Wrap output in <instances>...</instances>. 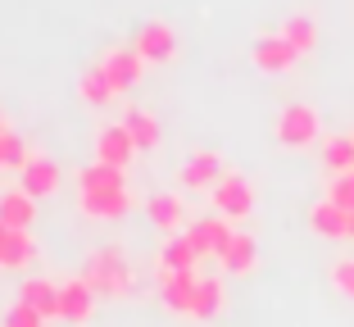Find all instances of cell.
Here are the masks:
<instances>
[{
	"instance_id": "2e32d148",
	"label": "cell",
	"mask_w": 354,
	"mask_h": 327,
	"mask_svg": "<svg viewBox=\"0 0 354 327\" xmlns=\"http://www.w3.org/2000/svg\"><path fill=\"white\" fill-rule=\"evenodd\" d=\"M19 300H23V305H32L46 323L59 318V282H50V277H28V282L19 286Z\"/></svg>"
},
{
	"instance_id": "d4e9b609",
	"label": "cell",
	"mask_w": 354,
	"mask_h": 327,
	"mask_svg": "<svg viewBox=\"0 0 354 327\" xmlns=\"http://www.w3.org/2000/svg\"><path fill=\"white\" fill-rule=\"evenodd\" d=\"M281 37L295 46V55H313L318 50V23L309 14H291V19L281 23Z\"/></svg>"
},
{
	"instance_id": "1f68e13d",
	"label": "cell",
	"mask_w": 354,
	"mask_h": 327,
	"mask_svg": "<svg viewBox=\"0 0 354 327\" xmlns=\"http://www.w3.org/2000/svg\"><path fill=\"white\" fill-rule=\"evenodd\" d=\"M0 169H5V137H0Z\"/></svg>"
},
{
	"instance_id": "e0dca14e",
	"label": "cell",
	"mask_w": 354,
	"mask_h": 327,
	"mask_svg": "<svg viewBox=\"0 0 354 327\" xmlns=\"http://www.w3.org/2000/svg\"><path fill=\"white\" fill-rule=\"evenodd\" d=\"M32 218H37V200H32L23 187L0 196V227H10V232H28Z\"/></svg>"
},
{
	"instance_id": "44dd1931",
	"label": "cell",
	"mask_w": 354,
	"mask_h": 327,
	"mask_svg": "<svg viewBox=\"0 0 354 327\" xmlns=\"http://www.w3.org/2000/svg\"><path fill=\"white\" fill-rule=\"evenodd\" d=\"M223 305H227L223 282H218V277H200V291H196V309H191V318H196V323H214V318L223 314Z\"/></svg>"
},
{
	"instance_id": "603a6c76",
	"label": "cell",
	"mask_w": 354,
	"mask_h": 327,
	"mask_svg": "<svg viewBox=\"0 0 354 327\" xmlns=\"http://www.w3.org/2000/svg\"><path fill=\"white\" fill-rule=\"evenodd\" d=\"M32 259H37V241H32L28 232H5V245H0V268L5 273H19V268H28Z\"/></svg>"
},
{
	"instance_id": "3957f363",
	"label": "cell",
	"mask_w": 354,
	"mask_h": 327,
	"mask_svg": "<svg viewBox=\"0 0 354 327\" xmlns=\"http://www.w3.org/2000/svg\"><path fill=\"white\" fill-rule=\"evenodd\" d=\"M209 200H214V214L218 218H250L254 214V187L241 173H223V182L209 191Z\"/></svg>"
},
{
	"instance_id": "4316f807",
	"label": "cell",
	"mask_w": 354,
	"mask_h": 327,
	"mask_svg": "<svg viewBox=\"0 0 354 327\" xmlns=\"http://www.w3.org/2000/svg\"><path fill=\"white\" fill-rule=\"evenodd\" d=\"M327 200H332V205H341L345 214L354 209V169H350V173H336V178L327 182Z\"/></svg>"
},
{
	"instance_id": "ac0fdd59",
	"label": "cell",
	"mask_w": 354,
	"mask_h": 327,
	"mask_svg": "<svg viewBox=\"0 0 354 327\" xmlns=\"http://www.w3.org/2000/svg\"><path fill=\"white\" fill-rule=\"evenodd\" d=\"M218 264L227 268L232 277H245V273H254V264H259V241H254L250 232H236V236H232V245L218 254Z\"/></svg>"
},
{
	"instance_id": "4fadbf2b",
	"label": "cell",
	"mask_w": 354,
	"mask_h": 327,
	"mask_svg": "<svg viewBox=\"0 0 354 327\" xmlns=\"http://www.w3.org/2000/svg\"><path fill=\"white\" fill-rule=\"evenodd\" d=\"M146 218L155 223L159 232L177 236L182 227H187V200H182L177 191H159V196H150V200H146Z\"/></svg>"
},
{
	"instance_id": "d6986e66",
	"label": "cell",
	"mask_w": 354,
	"mask_h": 327,
	"mask_svg": "<svg viewBox=\"0 0 354 327\" xmlns=\"http://www.w3.org/2000/svg\"><path fill=\"white\" fill-rule=\"evenodd\" d=\"M123 127L132 132L136 150H159V137H164V127H159V118L150 114V109H127V114H123Z\"/></svg>"
},
{
	"instance_id": "4dcf8cb0",
	"label": "cell",
	"mask_w": 354,
	"mask_h": 327,
	"mask_svg": "<svg viewBox=\"0 0 354 327\" xmlns=\"http://www.w3.org/2000/svg\"><path fill=\"white\" fill-rule=\"evenodd\" d=\"M345 241H354V209H350V236H345Z\"/></svg>"
},
{
	"instance_id": "277c9868",
	"label": "cell",
	"mask_w": 354,
	"mask_h": 327,
	"mask_svg": "<svg viewBox=\"0 0 354 327\" xmlns=\"http://www.w3.org/2000/svg\"><path fill=\"white\" fill-rule=\"evenodd\" d=\"M136 55L146 64H168V59H177V32H173V23H164V19H146L141 28H136Z\"/></svg>"
},
{
	"instance_id": "484cf974",
	"label": "cell",
	"mask_w": 354,
	"mask_h": 327,
	"mask_svg": "<svg viewBox=\"0 0 354 327\" xmlns=\"http://www.w3.org/2000/svg\"><path fill=\"white\" fill-rule=\"evenodd\" d=\"M323 164H327V173H350L354 169V137H327L323 141Z\"/></svg>"
},
{
	"instance_id": "83f0119b",
	"label": "cell",
	"mask_w": 354,
	"mask_h": 327,
	"mask_svg": "<svg viewBox=\"0 0 354 327\" xmlns=\"http://www.w3.org/2000/svg\"><path fill=\"white\" fill-rule=\"evenodd\" d=\"M0 327H46V318L37 314L32 305H23V300H19V305H10V309H5Z\"/></svg>"
},
{
	"instance_id": "f1b7e54d",
	"label": "cell",
	"mask_w": 354,
	"mask_h": 327,
	"mask_svg": "<svg viewBox=\"0 0 354 327\" xmlns=\"http://www.w3.org/2000/svg\"><path fill=\"white\" fill-rule=\"evenodd\" d=\"M28 141L19 137V132H5V169H23L28 164Z\"/></svg>"
},
{
	"instance_id": "7a4b0ae2",
	"label": "cell",
	"mask_w": 354,
	"mask_h": 327,
	"mask_svg": "<svg viewBox=\"0 0 354 327\" xmlns=\"http://www.w3.org/2000/svg\"><path fill=\"white\" fill-rule=\"evenodd\" d=\"M277 146H286V150H309L313 141L323 137V123H318V109L313 105H286L277 114Z\"/></svg>"
},
{
	"instance_id": "9c48e42d",
	"label": "cell",
	"mask_w": 354,
	"mask_h": 327,
	"mask_svg": "<svg viewBox=\"0 0 354 327\" xmlns=\"http://www.w3.org/2000/svg\"><path fill=\"white\" fill-rule=\"evenodd\" d=\"M19 182H23V191H28L32 200H46V196H55V191L64 187V173L50 155H32L19 169Z\"/></svg>"
},
{
	"instance_id": "8992f818",
	"label": "cell",
	"mask_w": 354,
	"mask_h": 327,
	"mask_svg": "<svg viewBox=\"0 0 354 327\" xmlns=\"http://www.w3.org/2000/svg\"><path fill=\"white\" fill-rule=\"evenodd\" d=\"M100 68H104V77L114 82V91L123 95V91H132V86L141 82V73H146V59L136 55V46H109V50L100 55Z\"/></svg>"
},
{
	"instance_id": "6da1fadb",
	"label": "cell",
	"mask_w": 354,
	"mask_h": 327,
	"mask_svg": "<svg viewBox=\"0 0 354 327\" xmlns=\"http://www.w3.org/2000/svg\"><path fill=\"white\" fill-rule=\"evenodd\" d=\"M82 277H86V286H91L95 296H109V300L132 296V282H136L132 264H127V254L118 250V245H100V250H91Z\"/></svg>"
},
{
	"instance_id": "8fae6325",
	"label": "cell",
	"mask_w": 354,
	"mask_h": 327,
	"mask_svg": "<svg viewBox=\"0 0 354 327\" xmlns=\"http://www.w3.org/2000/svg\"><path fill=\"white\" fill-rule=\"evenodd\" d=\"M250 59H254V68H259V73H286L300 55H295V46L286 41L281 32H268V37H259V41H254Z\"/></svg>"
},
{
	"instance_id": "ffe728a7",
	"label": "cell",
	"mask_w": 354,
	"mask_h": 327,
	"mask_svg": "<svg viewBox=\"0 0 354 327\" xmlns=\"http://www.w3.org/2000/svg\"><path fill=\"white\" fill-rule=\"evenodd\" d=\"M196 264H200V250L191 245V236L187 232L168 236L164 254H159V273H182V268H196Z\"/></svg>"
},
{
	"instance_id": "9a60e30c",
	"label": "cell",
	"mask_w": 354,
	"mask_h": 327,
	"mask_svg": "<svg viewBox=\"0 0 354 327\" xmlns=\"http://www.w3.org/2000/svg\"><path fill=\"white\" fill-rule=\"evenodd\" d=\"M309 232L323 236V241H345V236H350V214L332 200H318L309 209Z\"/></svg>"
},
{
	"instance_id": "30bf717a",
	"label": "cell",
	"mask_w": 354,
	"mask_h": 327,
	"mask_svg": "<svg viewBox=\"0 0 354 327\" xmlns=\"http://www.w3.org/2000/svg\"><path fill=\"white\" fill-rule=\"evenodd\" d=\"M177 182L187 191H214L223 182V159L218 150H200V155H191L182 169H177Z\"/></svg>"
},
{
	"instance_id": "f546056e",
	"label": "cell",
	"mask_w": 354,
	"mask_h": 327,
	"mask_svg": "<svg viewBox=\"0 0 354 327\" xmlns=\"http://www.w3.org/2000/svg\"><path fill=\"white\" fill-rule=\"evenodd\" d=\"M332 286L341 291V296L354 300V259H336L332 264Z\"/></svg>"
},
{
	"instance_id": "ba28073f",
	"label": "cell",
	"mask_w": 354,
	"mask_h": 327,
	"mask_svg": "<svg viewBox=\"0 0 354 327\" xmlns=\"http://www.w3.org/2000/svg\"><path fill=\"white\" fill-rule=\"evenodd\" d=\"M136 155H141V150H136L132 132H127L123 123H104L100 132H95V164H114V169H127Z\"/></svg>"
},
{
	"instance_id": "7402d4cb",
	"label": "cell",
	"mask_w": 354,
	"mask_h": 327,
	"mask_svg": "<svg viewBox=\"0 0 354 327\" xmlns=\"http://www.w3.org/2000/svg\"><path fill=\"white\" fill-rule=\"evenodd\" d=\"M77 95H82L86 105H109V100H118V91H114V82L104 77V68L100 64H91V68H82V77H77Z\"/></svg>"
},
{
	"instance_id": "7c38bea8",
	"label": "cell",
	"mask_w": 354,
	"mask_h": 327,
	"mask_svg": "<svg viewBox=\"0 0 354 327\" xmlns=\"http://www.w3.org/2000/svg\"><path fill=\"white\" fill-rule=\"evenodd\" d=\"M91 314H95V291L86 286V277L64 282L59 286V318H64V323L82 327V323H91Z\"/></svg>"
},
{
	"instance_id": "5bb4252c",
	"label": "cell",
	"mask_w": 354,
	"mask_h": 327,
	"mask_svg": "<svg viewBox=\"0 0 354 327\" xmlns=\"http://www.w3.org/2000/svg\"><path fill=\"white\" fill-rule=\"evenodd\" d=\"M187 236H191V245L200 250V259H205V254L218 259V254L232 245V236H236V232H232V218H200V223H191V227H187Z\"/></svg>"
},
{
	"instance_id": "5b68a950",
	"label": "cell",
	"mask_w": 354,
	"mask_h": 327,
	"mask_svg": "<svg viewBox=\"0 0 354 327\" xmlns=\"http://www.w3.org/2000/svg\"><path fill=\"white\" fill-rule=\"evenodd\" d=\"M196 291H200V273H196V268H182V273H159V300H164L168 314L191 318V309H196Z\"/></svg>"
},
{
	"instance_id": "836d02e7",
	"label": "cell",
	"mask_w": 354,
	"mask_h": 327,
	"mask_svg": "<svg viewBox=\"0 0 354 327\" xmlns=\"http://www.w3.org/2000/svg\"><path fill=\"white\" fill-rule=\"evenodd\" d=\"M5 232H10V227H0V245H5Z\"/></svg>"
},
{
	"instance_id": "d6a6232c",
	"label": "cell",
	"mask_w": 354,
	"mask_h": 327,
	"mask_svg": "<svg viewBox=\"0 0 354 327\" xmlns=\"http://www.w3.org/2000/svg\"><path fill=\"white\" fill-rule=\"evenodd\" d=\"M5 132H10V127H5V118H0V137H5Z\"/></svg>"
},
{
	"instance_id": "cb8c5ba5",
	"label": "cell",
	"mask_w": 354,
	"mask_h": 327,
	"mask_svg": "<svg viewBox=\"0 0 354 327\" xmlns=\"http://www.w3.org/2000/svg\"><path fill=\"white\" fill-rule=\"evenodd\" d=\"M123 173L127 169H114V164H86L77 173V191H118V187H127Z\"/></svg>"
},
{
	"instance_id": "52a82bcc",
	"label": "cell",
	"mask_w": 354,
	"mask_h": 327,
	"mask_svg": "<svg viewBox=\"0 0 354 327\" xmlns=\"http://www.w3.org/2000/svg\"><path fill=\"white\" fill-rule=\"evenodd\" d=\"M132 191L127 187H118V191H77V209L86 214V218H95V223H118V218H127L132 214Z\"/></svg>"
}]
</instances>
